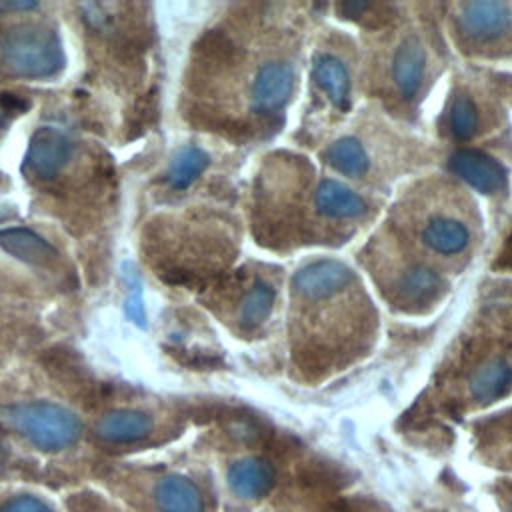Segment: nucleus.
<instances>
[{
  "mask_svg": "<svg viewBox=\"0 0 512 512\" xmlns=\"http://www.w3.org/2000/svg\"><path fill=\"white\" fill-rule=\"evenodd\" d=\"M0 58L22 78H50L64 68L66 56L58 32L46 24H18L0 36Z\"/></svg>",
  "mask_w": 512,
  "mask_h": 512,
  "instance_id": "1",
  "label": "nucleus"
},
{
  "mask_svg": "<svg viewBox=\"0 0 512 512\" xmlns=\"http://www.w3.org/2000/svg\"><path fill=\"white\" fill-rule=\"evenodd\" d=\"M0 418L22 438L44 452H60L70 448L82 436L80 418L54 402H18L4 406Z\"/></svg>",
  "mask_w": 512,
  "mask_h": 512,
  "instance_id": "2",
  "label": "nucleus"
},
{
  "mask_svg": "<svg viewBox=\"0 0 512 512\" xmlns=\"http://www.w3.org/2000/svg\"><path fill=\"white\" fill-rule=\"evenodd\" d=\"M420 242L436 256H462L472 244L470 224L448 210L426 212L418 224Z\"/></svg>",
  "mask_w": 512,
  "mask_h": 512,
  "instance_id": "3",
  "label": "nucleus"
},
{
  "mask_svg": "<svg viewBox=\"0 0 512 512\" xmlns=\"http://www.w3.org/2000/svg\"><path fill=\"white\" fill-rule=\"evenodd\" d=\"M294 68L288 60H268L258 66L250 86V106L256 114L280 110L294 90Z\"/></svg>",
  "mask_w": 512,
  "mask_h": 512,
  "instance_id": "4",
  "label": "nucleus"
},
{
  "mask_svg": "<svg viewBox=\"0 0 512 512\" xmlns=\"http://www.w3.org/2000/svg\"><path fill=\"white\" fill-rule=\"evenodd\" d=\"M458 32L474 42H492L512 28V6L506 2L480 0L460 6L456 16Z\"/></svg>",
  "mask_w": 512,
  "mask_h": 512,
  "instance_id": "5",
  "label": "nucleus"
},
{
  "mask_svg": "<svg viewBox=\"0 0 512 512\" xmlns=\"http://www.w3.org/2000/svg\"><path fill=\"white\" fill-rule=\"evenodd\" d=\"M354 284V272L330 258L304 264L292 278V292L302 300H316L338 294Z\"/></svg>",
  "mask_w": 512,
  "mask_h": 512,
  "instance_id": "6",
  "label": "nucleus"
},
{
  "mask_svg": "<svg viewBox=\"0 0 512 512\" xmlns=\"http://www.w3.org/2000/svg\"><path fill=\"white\" fill-rule=\"evenodd\" d=\"M70 156V138L54 126H42L32 134L26 158L36 176L54 178L68 164Z\"/></svg>",
  "mask_w": 512,
  "mask_h": 512,
  "instance_id": "7",
  "label": "nucleus"
},
{
  "mask_svg": "<svg viewBox=\"0 0 512 512\" xmlns=\"http://www.w3.org/2000/svg\"><path fill=\"white\" fill-rule=\"evenodd\" d=\"M450 170L484 194L500 192L506 184L504 166L478 150L454 152L450 158Z\"/></svg>",
  "mask_w": 512,
  "mask_h": 512,
  "instance_id": "8",
  "label": "nucleus"
},
{
  "mask_svg": "<svg viewBox=\"0 0 512 512\" xmlns=\"http://www.w3.org/2000/svg\"><path fill=\"white\" fill-rule=\"evenodd\" d=\"M390 74L394 88L402 98L410 100L418 94L426 74V48L418 38L410 36L398 44L392 56Z\"/></svg>",
  "mask_w": 512,
  "mask_h": 512,
  "instance_id": "9",
  "label": "nucleus"
},
{
  "mask_svg": "<svg viewBox=\"0 0 512 512\" xmlns=\"http://www.w3.org/2000/svg\"><path fill=\"white\" fill-rule=\"evenodd\" d=\"M152 416L134 410V408H118L106 412L98 422H96V434L114 444H126V442H136L146 438L152 432Z\"/></svg>",
  "mask_w": 512,
  "mask_h": 512,
  "instance_id": "10",
  "label": "nucleus"
},
{
  "mask_svg": "<svg viewBox=\"0 0 512 512\" xmlns=\"http://www.w3.org/2000/svg\"><path fill=\"white\" fill-rule=\"evenodd\" d=\"M0 248L12 254L14 258L36 266L50 264L58 258L56 248L46 238L22 226L0 230Z\"/></svg>",
  "mask_w": 512,
  "mask_h": 512,
  "instance_id": "11",
  "label": "nucleus"
},
{
  "mask_svg": "<svg viewBox=\"0 0 512 512\" xmlns=\"http://www.w3.org/2000/svg\"><path fill=\"white\" fill-rule=\"evenodd\" d=\"M314 200L318 212L326 218H360L366 212V202L354 190L332 178L320 180Z\"/></svg>",
  "mask_w": 512,
  "mask_h": 512,
  "instance_id": "12",
  "label": "nucleus"
},
{
  "mask_svg": "<svg viewBox=\"0 0 512 512\" xmlns=\"http://www.w3.org/2000/svg\"><path fill=\"white\" fill-rule=\"evenodd\" d=\"M228 484L240 498H260L272 488L274 470L262 458H242L228 468Z\"/></svg>",
  "mask_w": 512,
  "mask_h": 512,
  "instance_id": "13",
  "label": "nucleus"
},
{
  "mask_svg": "<svg viewBox=\"0 0 512 512\" xmlns=\"http://www.w3.org/2000/svg\"><path fill=\"white\" fill-rule=\"evenodd\" d=\"M154 498L160 512H204V500L198 486L180 474H168L158 480Z\"/></svg>",
  "mask_w": 512,
  "mask_h": 512,
  "instance_id": "14",
  "label": "nucleus"
},
{
  "mask_svg": "<svg viewBox=\"0 0 512 512\" xmlns=\"http://www.w3.org/2000/svg\"><path fill=\"white\" fill-rule=\"evenodd\" d=\"M312 76L336 108L344 110L348 106L350 76L338 56H334L330 52L316 54L314 62H312Z\"/></svg>",
  "mask_w": 512,
  "mask_h": 512,
  "instance_id": "15",
  "label": "nucleus"
},
{
  "mask_svg": "<svg viewBox=\"0 0 512 512\" xmlns=\"http://www.w3.org/2000/svg\"><path fill=\"white\" fill-rule=\"evenodd\" d=\"M512 386V364H508L504 358H492L484 364H480L468 382L470 394L476 402L488 404L498 400L506 394V390Z\"/></svg>",
  "mask_w": 512,
  "mask_h": 512,
  "instance_id": "16",
  "label": "nucleus"
},
{
  "mask_svg": "<svg viewBox=\"0 0 512 512\" xmlns=\"http://www.w3.org/2000/svg\"><path fill=\"white\" fill-rule=\"evenodd\" d=\"M440 276L424 264H408L400 270L394 292L402 304H426L440 290Z\"/></svg>",
  "mask_w": 512,
  "mask_h": 512,
  "instance_id": "17",
  "label": "nucleus"
},
{
  "mask_svg": "<svg viewBox=\"0 0 512 512\" xmlns=\"http://www.w3.org/2000/svg\"><path fill=\"white\" fill-rule=\"evenodd\" d=\"M210 164V156L198 146H182L170 160L168 182L176 190L188 188Z\"/></svg>",
  "mask_w": 512,
  "mask_h": 512,
  "instance_id": "18",
  "label": "nucleus"
},
{
  "mask_svg": "<svg viewBox=\"0 0 512 512\" xmlns=\"http://www.w3.org/2000/svg\"><path fill=\"white\" fill-rule=\"evenodd\" d=\"M324 158L332 168H336L338 172L352 176V178L364 176L368 172V164H370L364 146L352 136L340 138L334 144H330Z\"/></svg>",
  "mask_w": 512,
  "mask_h": 512,
  "instance_id": "19",
  "label": "nucleus"
},
{
  "mask_svg": "<svg viewBox=\"0 0 512 512\" xmlns=\"http://www.w3.org/2000/svg\"><path fill=\"white\" fill-rule=\"evenodd\" d=\"M276 290L264 280H256L254 286L242 296L238 304V320L246 328L260 326L272 312Z\"/></svg>",
  "mask_w": 512,
  "mask_h": 512,
  "instance_id": "20",
  "label": "nucleus"
},
{
  "mask_svg": "<svg viewBox=\"0 0 512 512\" xmlns=\"http://www.w3.org/2000/svg\"><path fill=\"white\" fill-rule=\"evenodd\" d=\"M448 126L458 140H466L474 134L478 126V112L468 94L460 92L452 98V104L448 110Z\"/></svg>",
  "mask_w": 512,
  "mask_h": 512,
  "instance_id": "21",
  "label": "nucleus"
},
{
  "mask_svg": "<svg viewBox=\"0 0 512 512\" xmlns=\"http://www.w3.org/2000/svg\"><path fill=\"white\" fill-rule=\"evenodd\" d=\"M124 314L134 326L146 328V310H144V300L140 292V282L136 280V276L132 278L130 292L126 294V300H124Z\"/></svg>",
  "mask_w": 512,
  "mask_h": 512,
  "instance_id": "22",
  "label": "nucleus"
},
{
  "mask_svg": "<svg viewBox=\"0 0 512 512\" xmlns=\"http://www.w3.org/2000/svg\"><path fill=\"white\" fill-rule=\"evenodd\" d=\"M0 512H56V510L36 496L20 494V496H12L10 500H6L0 506Z\"/></svg>",
  "mask_w": 512,
  "mask_h": 512,
  "instance_id": "23",
  "label": "nucleus"
},
{
  "mask_svg": "<svg viewBox=\"0 0 512 512\" xmlns=\"http://www.w3.org/2000/svg\"><path fill=\"white\" fill-rule=\"evenodd\" d=\"M28 108V102L16 94H0V126L12 116Z\"/></svg>",
  "mask_w": 512,
  "mask_h": 512,
  "instance_id": "24",
  "label": "nucleus"
},
{
  "mask_svg": "<svg viewBox=\"0 0 512 512\" xmlns=\"http://www.w3.org/2000/svg\"><path fill=\"white\" fill-rule=\"evenodd\" d=\"M38 6V2H24V0H8V2H0V10H34Z\"/></svg>",
  "mask_w": 512,
  "mask_h": 512,
  "instance_id": "25",
  "label": "nucleus"
},
{
  "mask_svg": "<svg viewBox=\"0 0 512 512\" xmlns=\"http://www.w3.org/2000/svg\"><path fill=\"white\" fill-rule=\"evenodd\" d=\"M2 462H4V450H2V446H0V468H2Z\"/></svg>",
  "mask_w": 512,
  "mask_h": 512,
  "instance_id": "26",
  "label": "nucleus"
},
{
  "mask_svg": "<svg viewBox=\"0 0 512 512\" xmlns=\"http://www.w3.org/2000/svg\"><path fill=\"white\" fill-rule=\"evenodd\" d=\"M510 512H512V506H510Z\"/></svg>",
  "mask_w": 512,
  "mask_h": 512,
  "instance_id": "27",
  "label": "nucleus"
}]
</instances>
